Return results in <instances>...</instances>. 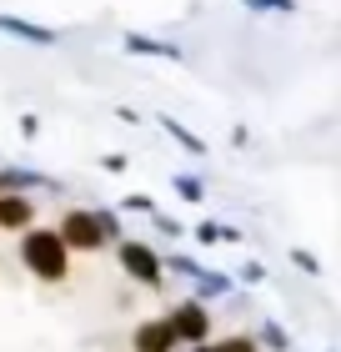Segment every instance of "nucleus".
<instances>
[{
    "label": "nucleus",
    "instance_id": "obj_1",
    "mask_svg": "<svg viewBox=\"0 0 341 352\" xmlns=\"http://www.w3.org/2000/svg\"><path fill=\"white\" fill-rule=\"evenodd\" d=\"M21 257H25V267L36 272V277H45V282H60V277H66V242H60L56 232H25Z\"/></svg>",
    "mask_w": 341,
    "mask_h": 352
},
{
    "label": "nucleus",
    "instance_id": "obj_2",
    "mask_svg": "<svg viewBox=\"0 0 341 352\" xmlns=\"http://www.w3.org/2000/svg\"><path fill=\"white\" fill-rule=\"evenodd\" d=\"M121 267H126V277H136L145 287H156L161 282V257L145 242H121Z\"/></svg>",
    "mask_w": 341,
    "mask_h": 352
},
{
    "label": "nucleus",
    "instance_id": "obj_3",
    "mask_svg": "<svg viewBox=\"0 0 341 352\" xmlns=\"http://www.w3.org/2000/svg\"><path fill=\"white\" fill-rule=\"evenodd\" d=\"M60 242H66V247H101L106 242V232H101V221H95V212H71L66 221H60Z\"/></svg>",
    "mask_w": 341,
    "mask_h": 352
},
{
    "label": "nucleus",
    "instance_id": "obj_4",
    "mask_svg": "<svg viewBox=\"0 0 341 352\" xmlns=\"http://www.w3.org/2000/svg\"><path fill=\"white\" fill-rule=\"evenodd\" d=\"M206 312H201V302H181L171 317V332H176V342H206Z\"/></svg>",
    "mask_w": 341,
    "mask_h": 352
},
{
    "label": "nucleus",
    "instance_id": "obj_5",
    "mask_svg": "<svg viewBox=\"0 0 341 352\" xmlns=\"http://www.w3.org/2000/svg\"><path fill=\"white\" fill-rule=\"evenodd\" d=\"M0 36H15V41H30V45H56V41H60L51 25L21 21V15H5V10H0Z\"/></svg>",
    "mask_w": 341,
    "mask_h": 352
},
{
    "label": "nucleus",
    "instance_id": "obj_6",
    "mask_svg": "<svg viewBox=\"0 0 341 352\" xmlns=\"http://www.w3.org/2000/svg\"><path fill=\"white\" fill-rule=\"evenodd\" d=\"M131 56H156V60H181V45H171V41H161V36H141V30H131V36L121 41Z\"/></svg>",
    "mask_w": 341,
    "mask_h": 352
},
{
    "label": "nucleus",
    "instance_id": "obj_7",
    "mask_svg": "<svg viewBox=\"0 0 341 352\" xmlns=\"http://www.w3.org/2000/svg\"><path fill=\"white\" fill-rule=\"evenodd\" d=\"M36 221V206H30L25 197H0V227H10V232H21Z\"/></svg>",
    "mask_w": 341,
    "mask_h": 352
},
{
    "label": "nucleus",
    "instance_id": "obj_8",
    "mask_svg": "<svg viewBox=\"0 0 341 352\" xmlns=\"http://www.w3.org/2000/svg\"><path fill=\"white\" fill-rule=\"evenodd\" d=\"M171 342H176L171 322H145L136 332V352H171Z\"/></svg>",
    "mask_w": 341,
    "mask_h": 352
},
{
    "label": "nucleus",
    "instance_id": "obj_9",
    "mask_svg": "<svg viewBox=\"0 0 341 352\" xmlns=\"http://www.w3.org/2000/svg\"><path fill=\"white\" fill-rule=\"evenodd\" d=\"M30 186H56L51 176H40V171H25V166H15L0 176V191H30Z\"/></svg>",
    "mask_w": 341,
    "mask_h": 352
},
{
    "label": "nucleus",
    "instance_id": "obj_10",
    "mask_svg": "<svg viewBox=\"0 0 341 352\" xmlns=\"http://www.w3.org/2000/svg\"><path fill=\"white\" fill-rule=\"evenodd\" d=\"M161 126H166V136H171V141H181V146H186L191 156H206V141H201L196 131H191V126H181L176 116H161Z\"/></svg>",
    "mask_w": 341,
    "mask_h": 352
},
{
    "label": "nucleus",
    "instance_id": "obj_11",
    "mask_svg": "<svg viewBox=\"0 0 341 352\" xmlns=\"http://www.w3.org/2000/svg\"><path fill=\"white\" fill-rule=\"evenodd\" d=\"M246 10H261V15H296V0H241Z\"/></svg>",
    "mask_w": 341,
    "mask_h": 352
},
{
    "label": "nucleus",
    "instance_id": "obj_12",
    "mask_svg": "<svg viewBox=\"0 0 341 352\" xmlns=\"http://www.w3.org/2000/svg\"><path fill=\"white\" fill-rule=\"evenodd\" d=\"M261 338H266V347H271V352H286V347H291V338H286V327H281V322H271V317L261 322Z\"/></svg>",
    "mask_w": 341,
    "mask_h": 352
},
{
    "label": "nucleus",
    "instance_id": "obj_13",
    "mask_svg": "<svg viewBox=\"0 0 341 352\" xmlns=\"http://www.w3.org/2000/svg\"><path fill=\"white\" fill-rule=\"evenodd\" d=\"M176 191H181L186 201H201V197H206V186L196 182V176H176Z\"/></svg>",
    "mask_w": 341,
    "mask_h": 352
},
{
    "label": "nucleus",
    "instance_id": "obj_14",
    "mask_svg": "<svg viewBox=\"0 0 341 352\" xmlns=\"http://www.w3.org/2000/svg\"><path fill=\"white\" fill-rule=\"evenodd\" d=\"M121 212H145V217H156V201L136 191V197H126V201H121Z\"/></svg>",
    "mask_w": 341,
    "mask_h": 352
},
{
    "label": "nucleus",
    "instance_id": "obj_15",
    "mask_svg": "<svg viewBox=\"0 0 341 352\" xmlns=\"http://www.w3.org/2000/svg\"><path fill=\"white\" fill-rule=\"evenodd\" d=\"M291 262H296L301 272H311V277H316V272H321V262L311 257V252H301V247H296V252H291Z\"/></svg>",
    "mask_w": 341,
    "mask_h": 352
},
{
    "label": "nucleus",
    "instance_id": "obj_16",
    "mask_svg": "<svg viewBox=\"0 0 341 352\" xmlns=\"http://www.w3.org/2000/svg\"><path fill=\"white\" fill-rule=\"evenodd\" d=\"M196 236H201V242H221V227H216V221H206V227H201Z\"/></svg>",
    "mask_w": 341,
    "mask_h": 352
},
{
    "label": "nucleus",
    "instance_id": "obj_17",
    "mask_svg": "<svg viewBox=\"0 0 341 352\" xmlns=\"http://www.w3.org/2000/svg\"><path fill=\"white\" fill-rule=\"evenodd\" d=\"M196 352H211V347H196Z\"/></svg>",
    "mask_w": 341,
    "mask_h": 352
}]
</instances>
